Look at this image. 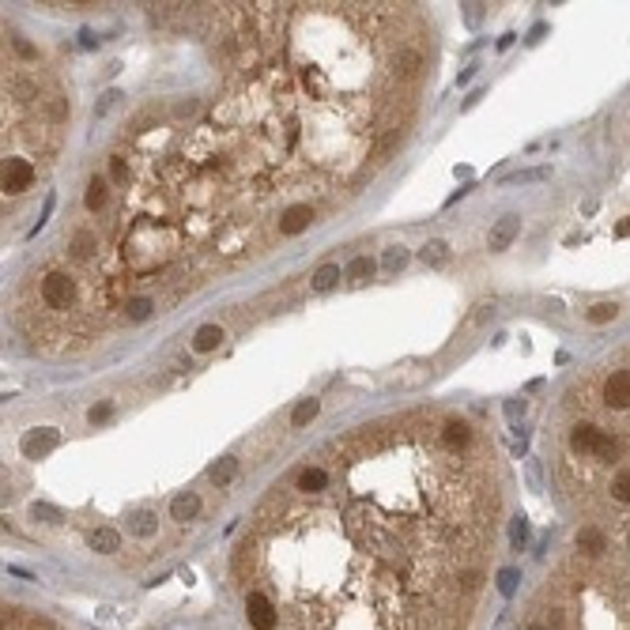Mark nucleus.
<instances>
[{
    "mask_svg": "<svg viewBox=\"0 0 630 630\" xmlns=\"http://www.w3.org/2000/svg\"><path fill=\"white\" fill-rule=\"evenodd\" d=\"M404 260H408V253H404V245H392V249H385L382 268H385V272H400V268H404Z\"/></svg>",
    "mask_w": 630,
    "mask_h": 630,
    "instance_id": "c85d7f7f",
    "label": "nucleus"
},
{
    "mask_svg": "<svg viewBox=\"0 0 630 630\" xmlns=\"http://www.w3.org/2000/svg\"><path fill=\"white\" fill-rule=\"evenodd\" d=\"M479 8H483V4H468V23H472V27L479 23Z\"/></svg>",
    "mask_w": 630,
    "mask_h": 630,
    "instance_id": "58836bf2",
    "label": "nucleus"
},
{
    "mask_svg": "<svg viewBox=\"0 0 630 630\" xmlns=\"http://www.w3.org/2000/svg\"><path fill=\"white\" fill-rule=\"evenodd\" d=\"M514 38L517 34H502V38H498V49H509V46H514Z\"/></svg>",
    "mask_w": 630,
    "mask_h": 630,
    "instance_id": "37998d69",
    "label": "nucleus"
},
{
    "mask_svg": "<svg viewBox=\"0 0 630 630\" xmlns=\"http://www.w3.org/2000/svg\"><path fill=\"white\" fill-rule=\"evenodd\" d=\"M313 223V208L310 204H291L287 212L280 215V234L283 238H295V234H302Z\"/></svg>",
    "mask_w": 630,
    "mask_h": 630,
    "instance_id": "6e6552de",
    "label": "nucleus"
},
{
    "mask_svg": "<svg viewBox=\"0 0 630 630\" xmlns=\"http://www.w3.org/2000/svg\"><path fill=\"white\" fill-rule=\"evenodd\" d=\"M223 344V329L219 325H200V329H196V336H193V351H215Z\"/></svg>",
    "mask_w": 630,
    "mask_h": 630,
    "instance_id": "f3484780",
    "label": "nucleus"
},
{
    "mask_svg": "<svg viewBox=\"0 0 630 630\" xmlns=\"http://www.w3.org/2000/svg\"><path fill=\"white\" fill-rule=\"evenodd\" d=\"M325 487H329V472L325 468H302L298 472V483H295V491H302V494H321Z\"/></svg>",
    "mask_w": 630,
    "mask_h": 630,
    "instance_id": "9b49d317",
    "label": "nucleus"
},
{
    "mask_svg": "<svg viewBox=\"0 0 630 630\" xmlns=\"http://www.w3.org/2000/svg\"><path fill=\"white\" fill-rule=\"evenodd\" d=\"M479 585H483V574L479 570H464L461 574V589H464V593H476Z\"/></svg>",
    "mask_w": 630,
    "mask_h": 630,
    "instance_id": "72a5a7b5",
    "label": "nucleus"
},
{
    "mask_svg": "<svg viewBox=\"0 0 630 630\" xmlns=\"http://www.w3.org/2000/svg\"><path fill=\"white\" fill-rule=\"evenodd\" d=\"M479 98H483V91H472V95L464 98V110H472V106H476V102H479Z\"/></svg>",
    "mask_w": 630,
    "mask_h": 630,
    "instance_id": "a19ab883",
    "label": "nucleus"
},
{
    "mask_svg": "<svg viewBox=\"0 0 630 630\" xmlns=\"http://www.w3.org/2000/svg\"><path fill=\"white\" fill-rule=\"evenodd\" d=\"M31 186H34V166H31V159H19V155L4 159V193L19 196V193H27Z\"/></svg>",
    "mask_w": 630,
    "mask_h": 630,
    "instance_id": "39448f33",
    "label": "nucleus"
},
{
    "mask_svg": "<svg viewBox=\"0 0 630 630\" xmlns=\"http://www.w3.org/2000/svg\"><path fill=\"white\" fill-rule=\"evenodd\" d=\"M374 272H377V265H374L370 257H355V260L344 268V280H347V283H366V280H374Z\"/></svg>",
    "mask_w": 630,
    "mask_h": 630,
    "instance_id": "a211bd4d",
    "label": "nucleus"
},
{
    "mask_svg": "<svg viewBox=\"0 0 630 630\" xmlns=\"http://www.w3.org/2000/svg\"><path fill=\"white\" fill-rule=\"evenodd\" d=\"M110 415H113V404H110V400H106V404H95V408L87 412V419H91V423H106Z\"/></svg>",
    "mask_w": 630,
    "mask_h": 630,
    "instance_id": "f704fd0d",
    "label": "nucleus"
},
{
    "mask_svg": "<svg viewBox=\"0 0 630 630\" xmlns=\"http://www.w3.org/2000/svg\"><path fill=\"white\" fill-rule=\"evenodd\" d=\"M611 498L615 502H623V506H630V468H623V472H615L611 476Z\"/></svg>",
    "mask_w": 630,
    "mask_h": 630,
    "instance_id": "b1692460",
    "label": "nucleus"
},
{
    "mask_svg": "<svg viewBox=\"0 0 630 630\" xmlns=\"http://www.w3.org/2000/svg\"><path fill=\"white\" fill-rule=\"evenodd\" d=\"M419 257H423V265H442V260L449 257V245H445V242H427Z\"/></svg>",
    "mask_w": 630,
    "mask_h": 630,
    "instance_id": "bb28decb",
    "label": "nucleus"
},
{
    "mask_svg": "<svg viewBox=\"0 0 630 630\" xmlns=\"http://www.w3.org/2000/svg\"><path fill=\"white\" fill-rule=\"evenodd\" d=\"M42 302L54 313H68L76 302V280L68 272H46L42 275Z\"/></svg>",
    "mask_w": 630,
    "mask_h": 630,
    "instance_id": "f03ea898",
    "label": "nucleus"
},
{
    "mask_svg": "<svg viewBox=\"0 0 630 630\" xmlns=\"http://www.w3.org/2000/svg\"><path fill=\"white\" fill-rule=\"evenodd\" d=\"M234 472H238V457H219V461L208 468V479L223 487V483H230V479H234Z\"/></svg>",
    "mask_w": 630,
    "mask_h": 630,
    "instance_id": "aec40b11",
    "label": "nucleus"
},
{
    "mask_svg": "<svg viewBox=\"0 0 630 630\" xmlns=\"http://www.w3.org/2000/svg\"><path fill=\"white\" fill-rule=\"evenodd\" d=\"M151 313H155V302L143 298V295H136V298L125 302V317H128V321H148Z\"/></svg>",
    "mask_w": 630,
    "mask_h": 630,
    "instance_id": "4be33fe9",
    "label": "nucleus"
},
{
    "mask_svg": "<svg viewBox=\"0 0 630 630\" xmlns=\"http://www.w3.org/2000/svg\"><path fill=\"white\" fill-rule=\"evenodd\" d=\"M570 449L574 453H581V457H596V461H615V453H619V442H615L611 435H604L600 427H574V435H570Z\"/></svg>",
    "mask_w": 630,
    "mask_h": 630,
    "instance_id": "f257e3e1",
    "label": "nucleus"
},
{
    "mask_svg": "<svg viewBox=\"0 0 630 630\" xmlns=\"http://www.w3.org/2000/svg\"><path fill=\"white\" fill-rule=\"evenodd\" d=\"M57 445H61V430H57V427H34V430H27V435H23L19 449H23V457L38 461V457L54 453Z\"/></svg>",
    "mask_w": 630,
    "mask_h": 630,
    "instance_id": "20e7f679",
    "label": "nucleus"
},
{
    "mask_svg": "<svg viewBox=\"0 0 630 630\" xmlns=\"http://www.w3.org/2000/svg\"><path fill=\"white\" fill-rule=\"evenodd\" d=\"M110 200V181L106 178H91V186H87V196H83V204H87V212H102Z\"/></svg>",
    "mask_w": 630,
    "mask_h": 630,
    "instance_id": "dca6fc26",
    "label": "nucleus"
},
{
    "mask_svg": "<svg viewBox=\"0 0 630 630\" xmlns=\"http://www.w3.org/2000/svg\"><path fill=\"white\" fill-rule=\"evenodd\" d=\"M196 514H200V498H196L193 491H181L174 502H170V517H174L178 524H189Z\"/></svg>",
    "mask_w": 630,
    "mask_h": 630,
    "instance_id": "9d476101",
    "label": "nucleus"
},
{
    "mask_svg": "<svg viewBox=\"0 0 630 630\" xmlns=\"http://www.w3.org/2000/svg\"><path fill=\"white\" fill-rule=\"evenodd\" d=\"M517 234H521V219H517V215H502V219L491 227V238H487L491 253H502V249H509Z\"/></svg>",
    "mask_w": 630,
    "mask_h": 630,
    "instance_id": "0eeeda50",
    "label": "nucleus"
},
{
    "mask_svg": "<svg viewBox=\"0 0 630 630\" xmlns=\"http://www.w3.org/2000/svg\"><path fill=\"white\" fill-rule=\"evenodd\" d=\"M547 174H551L547 166H540V170H517V174L506 178V186H529V181H544Z\"/></svg>",
    "mask_w": 630,
    "mask_h": 630,
    "instance_id": "cd10ccee",
    "label": "nucleus"
},
{
    "mask_svg": "<svg viewBox=\"0 0 630 630\" xmlns=\"http://www.w3.org/2000/svg\"><path fill=\"white\" fill-rule=\"evenodd\" d=\"M517 577H521L517 570H502V574H498V593H502V596H514V589H517Z\"/></svg>",
    "mask_w": 630,
    "mask_h": 630,
    "instance_id": "7c9ffc66",
    "label": "nucleus"
},
{
    "mask_svg": "<svg viewBox=\"0 0 630 630\" xmlns=\"http://www.w3.org/2000/svg\"><path fill=\"white\" fill-rule=\"evenodd\" d=\"M574 544H577V551H585V555H604V551H608V536H604L596 524H585Z\"/></svg>",
    "mask_w": 630,
    "mask_h": 630,
    "instance_id": "ddd939ff",
    "label": "nucleus"
},
{
    "mask_svg": "<svg viewBox=\"0 0 630 630\" xmlns=\"http://www.w3.org/2000/svg\"><path fill=\"white\" fill-rule=\"evenodd\" d=\"M604 404L608 408H630V370H611L604 382Z\"/></svg>",
    "mask_w": 630,
    "mask_h": 630,
    "instance_id": "423d86ee",
    "label": "nucleus"
},
{
    "mask_svg": "<svg viewBox=\"0 0 630 630\" xmlns=\"http://www.w3.org/2000/svg\"><path fill=\"white\" fill-rule=\"evenodd\" d=\"M80 46H87V49H95V46H98V38H95V31H80Z\"/></svg>",
    "mask_w": 630,
    "mask_h": 630,
    "instance_id": "4c0bfd02",
    "label": "nucleus"
},
{
    "mask_svg": "<svg viewBox=\"0 0 630 630\" xmlns=\"http://www.w3.org/2000/svg\"><path fill=\"white\" fill-rule=\"evenodd\" d=\"M49 215H54V196H46V204H42V215H38V223H34V230H31V234H38V230H42Z\"/></svg>",
    "mask_w": 630,
    "mask_h": 630,
    "instance_id": "c9c22d12",
    "label": "nucleus"
},
{
    "mask_svg": "<svg viewBox=\"0 0 630 630\" xmlns=\"http://www.w3.org/2000/svg\"><path fill=\"white\" fill-rule=\"evenodd\" d=\"M344 280V272H340V265H325L313 272V291H332V287Z\"/></svg>",
    "mask_w": 630,
    "mask_h": 630,
    "instance_id": "412c9836",
    "label": "nucleus"
},
{
    "mask_svg": "<svg viewBox=\"0 0 630 630\" xmlns=\"http://www.w3.org/2000/svg\"><path fill=\"white\" fill-rule=\"evenodd\" d=\"M317 412H321V400H313V397H310V400H298L295 412H291V427H295V430L310 427L313 419H317Z\"/></svg>",
    "mask_w": 630,
    "mask_h": 630,
    "instance_id": "6ab92c4d",
    "label": "nucleus"
},
{
    "mask_svg": "<svg viewBox=\"0 0 630 630\" xmlns=\"http://www.w3.org/2000/svg\"><path fill=\"white\" fill-rule=\"evenodd\" d=\"M472 76H476V64H468V68H461V76H457V80H461V83H468Z\"/></svg>",
    "mask_w": 630,
    "mask_h": 630,
    "instance_id": "ea45409f",
    "label": "nucleus"
},
{
    "mask_svg": "<svg viewBox=\"0 0 630 630\" xmlns=\"http://www.w3.org/2000/svg\"><path fill=\"white\" fill-rule=\"evenodd\" d=\"M615 313H619V306H615V302H596V306L585 313V321H589V325H608V321H615Z\"/></svg>",
    "mask_w": 630,
    "mask_h": 630,
    "instance_id": "393cba45",
    "label": "nucleus"
},
{
    "mask_svg": "<svg viewBox=\"0 0 630 630\" xmlns=\"http://www.w3.org/2000/svg\"><path fill=\"white\" fill-rule=\"evenodd\" d=\"M442 445H445V449H468V445H472V427L461 423V419L445 423L442 427Z\"/></svg>",
    "mask_w": 630,
    "mask_h": 630,
    "instance_id": "f8f14e48",
    "label": "nucleus"
},
{
    "mask_svg": "<svg viewBox=\"0 0 630 630\" xmlns=\"http://www.w3.org/2000/svg\"><path fill=\"white\" fill-rule=\"evenodd\" d=\"M128 532L140 536V540H148V536L159 532V517H155L151 509H136V514L128 517Z\"/></svg>",
    "mask_w": 630,
    "mask_h": 630,
    "instance_id": "2eb2a0df",
    "label": "nucleus"
},
{
    "mask_svg": "<svg viewBox=\"0 0 630 630\" xmlns=\"http://www.w3.org/2000/svg\"><path fill=\"white\" fill-rule=\"evenodd\" d=\"M524 408H529V400H506V415H509V419L524 415Z\"/></svg>",
    "mask_w": 630,
    "mask_h": 630,
    "instance_id": "e433bc0d",
    "label": "nucleus"
},
{
    "mask_svg": "<svg viewBox=\"0 0 630 630\" xmlns=\"http://www.w3.org/2000/svg\"><path fill=\"white\" fill-rule=\"evenodd\" d=\"M392 72H397L400 80H415V76L423 72V54H419V49H400V54L392 57Z\"/></svg>",
    "mask_w": 630,
    "mask_h": 630,
    "instance_id": "1a4fd4ad",
    "label": "nucleus"
},
{
    "mask_svg": "<svg viewBox=\"0 0 630 630\" xmlns=\"http://www.w3.org/2000/svg\"><path fill=\"white\" fill-rule=\"evenodd\" d=\"M245 619H249V626H253V630H275V626H280V611H275V604L265 593L249 589V593H245Z\"/></svg>",
    "mask_w": 630,
    "mask_h": 630,
    "instance_id": "7ed1b4c3",
    "label": "nucleus"
},
{
    "mask_svg": "<svg viewBox=\"0 0 630 630\" xmlns=\"http://www.w3.org/2000/svg\"><path fill=\"white\" fill-rule=\"evenodd\" d=\"M31 517L42 521V524H61V521H64V514H61L57 506H49V502H34V506H31Z\"/></svg>",
    "mask_w": 630,
    "mask_h": 630,
    "instance_id": "a878e982",
    "label": "nucleus"
},
{
    "mask_svg": "<svg viewBox=\"0 0 630 630\" xmlns=\"http://www.w3.org/2000/svg\"><path fill=\"white\" fill-rule=\"evenodd\" d=\"M95 249H98V238H95L91 230H80V234L72 238V257H76V260H87Z\"/></svg>",
    "mask_w": 630,
    "mask_h": 630,
    "instance_id": "5701e85b",
    "label": "nucleus"
},
{
    "mask_svg": "<svg viewBox=\"0 0 630 630\" xmlns=\"http://www.w3.org/2000/svg\"><path fill=\"white\" fill-rule=\"evenodd\" d=\"M117 98H121V91H106V95L95 102V113H98V117H102V113H110V110L117 106Z\"/></svg>",
    "mask_w": 630,
    "mask_h": 630,
    "instance_id": "473e14b6",
    "label": "nucleus"
},
{
    "mask_svg": "<svg viewBox=\"0 0 630 630\" xmlns=\"http://www.w3.org/2000/svg\"><path fill=\"white\" fill-rule=\"evenodd\" d=\"M524 540H529V521H524V517H514V524H509V544L521 551Z\"/></svg>",
    "mask_w": 630,
    "mask_h": 630,
    "instance_id": "c756f323",
    "label": "nucleus"
},
{
    "mask_svg": "<svg viewBox=\"0 0 630 630\" xmlns=\"http://www.w3.org/2000/svg\"><path fill=\"white\" fill-rule=\"evenodd\" d=\"M110 178L117 181V186H125V181H128V166H125L121 155H113V159H110Z\"/></svg>",
    "mask_w": 630,
    "mask_h": 630,
    "instance_id": "2f4dec72",
    "label": "nucleus"
},
{
    "mask_svg": "<svg viewBox=\"0 0 630 630\" xmlns=\"http://www.w3.org/2000/svg\"><path fill=\"white\" fill-rule=\"evenodd\" d=\"M615 234H619V238H630V219H623L619 227H615Z\"/></svg>",
    "mask_w": 630,
    "mask_h": 630,
    "instance_id": "79ce46f5",
    "label": "nucleus"
},
{
    "mask_svg": "<svg viewBox=\"0 0 630 630\" xmlns=\"http://www.w3.org/2000/svg\"><path fill=\"white\" fill-rule=\"evenodd\" d=\"M87 544L98 551V555H113V551H121V532L110 529V524H102V529H95L87 536Z\"/></svg>",
    "mask_w": 630,
    "mask_h": 630,
    "instance_id": "4468645a",
    "label": "nucleus"
}]
</instances>
